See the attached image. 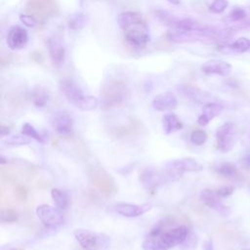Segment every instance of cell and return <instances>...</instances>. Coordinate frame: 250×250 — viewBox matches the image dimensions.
<instances>
[{
    "instance_id": "1",
    "label": "cell",
    "mask_w": 250,
    "mask_h": 250,
    "mask_svg": "<svg viewBox=\"0 0 250 250\" xmlns=\"http://www.w3.org/2000/svg\"><path fill=\"white\" fill-rule=\"evenodd\" d=\"M117 22L124 31L128 43L135 47H144L149 41L148 28L141 13L123 12L117 17Z\"/></svg>"
},
{
    "instance_id": "2",
    "label": "cell",
    "mask_w": 250,
    "mask_h": 250,
    "mask_svg": "<svg viewBox=\"0 0 250 250\" xmlns=\"http://www.w3.org/2000/svg\"><path fill=\"white\" fill-rule=\"evenodd\" d=\"M60 88L68 103L79 109L94 110L99 105V100L96 97L85 95L79 85L71 79L61 80Z\"/></svg>"
},
{
    "instance_id": "3",
    "label": "cell",
    "mask_w": 250,
    "mask_h": 250,
    "mask_svg": "<svg viewBox=\"0 0 250 250\" xmlns=\"http://www.w3.org/2000/svg\"><path fill=\"white\" fill-rule=\"evenodd\" d=\"M182 177V173L168 167L161 171H156L150 167H146L140 173V182L148 192H153L159 186L178 181Z\"/></svg>"
},
{
    "instance_id": "4",
    "label": "cell",
    "mask_w": 250,
    "mask_h": 250,
    "mask_svg": "<svg viewBox=\"0 0 250 250\" xmlns=\"http://www.w3.org/2000/svg\"><path fill=\"white\" fill-rule=\"evenodd\" d=\"M127 95V87L124 82L116 79L107 81L102 88V107L109 109L123 104Z\"/></svg>"
},
{
    "instance_id": "5",
    "label": "cell",
    "mask_w": 250,
    "mask_h": 250,
    "mask_svg": "<svg viewBox=\"0 0 250 250\" xmlns=\"http://www.w3.org/2000/svg\"><path fill=\"white\" fill-rule=\"evenodd\" d=\"M73 236L85 250H107L111 244L107 234L89 229H77L73 231Z\"/></svg>"
},
{
    "instance_id": "6",
    "label": "cell",
    "mask_w": 250,
    "mask_h": 250,
    "mask_svg": "<svg viewBox=\"0 0 250 250\" xmlns=\"http://www.w3.org/2000/svg\"><path fill=\"white\" fill-rule=\"evenodd\" d=\"M26 12L40 21H45L59 13V5L56 0H27Z\"/></svg>"
},
{
    "instance_id": "7",
    "label": "cell",
    "mask_w": 250,
    "mask_h": 250,
    "mask_svg": "<svg viewBox=\"0 0 250 250\" xmlns=\"http://www.w3.org/2000/svg\"><path fill=\"white\" fill-rule=\"evenodd\" d=\"M36 215L41 223L49 228L55 229L63 223V216L62 210L48 204H40L36 207Z\"/></svg>"
},
{
    "instance_id": "8",
    "label": "cell",
    "mask_w": 250,
    "mask_h": 250,
    "mask_svg": "<svg viewBox=\"0 0 250 250\" xmlns=\"http://www.w3.org/2000/svg\"><path fill=\"white\" fill-rule=\"evenodd\" d=\"M49 123L51 127L62 137H68L73 132V118L65 110L54 111L49 118Z\"/></svg>"
},
{
    "instance_id": "9",
    "label": "cell",
    "mask_w": 250,
    "mask_h": 250,
    "mask_svg": "<svg viewBox=\"0 0 250 250\" xmlns=\"http://www.w3.org/2000/svg\"><path fill=\"white\" fill-rule=\"evenodd\" d=\"M217 147L223 152L231 150L235 144V126L231 122H225L216 131Z\"/></svg>"
},
{
    "instance_id": "10",
    "label": "cell",
    "mask_w": 250,
    "mask_h": 250,
    "mask_svg": "<svg viewBox=\"0 0 250 250\" xmlns=\"http://www.w3.org/2000/svg\"><path fill=\"white\" fill-rule=\"evenodd\" d=\"M189 231L190 230L187 226L181 225L166 231H162L158 238L168 249H170L177 245H181L189 233Z\"/></svg>"
},
{
    "instance_id": "11",
    "label": "cell",
    "mask_w": 250,
    "mask_h": 250,
    "mask_svg": "<svg viewBox=\"0 0 250 250\" xmlns=\"http://www.w3.org/2000/svg\"><path fill=\"white\" fill-rule=\"evenodd\" d=\"M199 197L206 206L215 210L222 216L227 217L229 215V209L221 201V197L218 195L216 190L211 188H203L200 191Z\"/></svg>"
},
{
    "instance_id": "12",
    "label": "cell",
    "mask_w": 250,
    "mask_h": 250,
    "mask_svg": "<svg viewBox=\"0 0 250 250\" xmlns=\"http://www.w3.org/2000/svg\"><path fill=\"white\" fill-rule=\"evenodd\" d=\"M152 205L149 203L144 204H133V203H117L114 206V210L117 214L127 217V218H136L144 215L151 209Z\"/></svg>"
},
{
    "instance_id": "13",
    "label": "cell",
    "mask_w": 250,
    "mask_h": 250,
    "mask_svg": "<svg viewBox=\"0 0 250 250\" xmlns=\"http://www.w3.org/2000/svg\"><path fill=\"white\" fill-rule=\"evenodd\" d=\"M28 42V33L26 29L20 25L13 26L7 35V45L11 50H21Z\"/></svg>"
},
{
    "instance_id": "14",
    "label": "cell",
    "mask_w": 250,
    "mask_h": 250,
    "mask_svg": "<svg viewBox=\"0 0 250 250\" xmlns=\"http://www.w3.org/2000/svg\"><path fill=\"white\" fill-rule=\"evenodd\" d=\"M177 97L170 91L160 93L152 100V106L158 111H172L177 107Z\"/></svg>"
},
{
    "instance_id": "15",
    "label": "cell",
    "mask_w": 250,
    "mask_h": 250,
    "mask_svg": "<svg viewBox=\"0 0 250 250\" xmlns=\"http://www.w3.org/2000/svg\"><path fill=\"white\" fill-rule=\"evenodd\" d=\"M166 167L178 171L182 174L185 172H199L203 169L202 165L192 157H184L170 161Z\"/></svg>"
},
{
    "instance_id": "16",
    "label": "cell",
    "mask_w": 250,
    "mask_h": 250,
    "mask_svg": "<svg viewBox=\"0 0 250 250\" xmlns=\"http://www.w3.org/2000/svg\"><path fill=\"white\" fill-rule=\"evenodd\" d=\"M201 70L205 74H218L227 76L230 73L231 65L222 60H210L201 65Z\"/></svg>"
},
{
    "instance_id": "17",
    "label": "cell",
    "mask_w": 250,
    "mask_h": 250,
    "mask_svg": "<svg viewBox=\"0 0 250 250\" xmlns=\"http://www.w3.org/2000/svg\"><path fill=\"white\" fill-rule=\"evenodd\" d=\"M223 110V105L219 103L209 102L202 106L200 115L197 118V123L201 126H206L209 122L218 116Z\"/></svg>"
},
{
    "instance_id": "18",
    "label": "cell",
    "mask_w": 250,
    "mask_h": 250,
    "mask_svg": "<svg viewBox=\"0 0 250 250\" xmlns=\"http://www.w3.org/2000/svg\"><path fill=\"white\" fill-rule=\"evenodd\" d=\"M48 50L52 62L56 65H60L63 62L65 57V50L62 40L56 36L51 37L48 40Z\"/></svg>"
},
{
    "instance_id": "19",
    "label": "cell",
    "mask_w": 250,
    "mask_h": 250,
    "mask_svg": "<svg viewBox=\"0 0 250 250\" xmlns=\"http://www.w3.org/2000/svg\"><path fill=\"white\" fill-rule=\"evenodd\" d=\"M162 127L166 135H170L183 129L184 124L175 113H166L162 116Z\"/></svg>"
},
{
    "instance_id": "20",
    "label": "cell",
    "mask_w": 250,
    "mask_h": 250,
    "mask_svg": "<svg viewBox=\"0 0 250 250\" xmlns=\"http://www.w3.org/2000/svg\"><path fill=\"white\" fill-rule=\"evenodd\" d=\"M49 97L48 91L41 86H35L31 91L32 102L38 107H44L49 101Z\"/></svg>"
},
{
    "instance_id": "21",
    "label": "cell",
    "mask_w": 250,
    "mask_h": 250,
    "mask_svg": "<svg viewBox=\"0 0 250 250\" xmlns=\"http://www.w3.org/2000/svg\"><path fill=\"white\" fill-rule=\"evenodd\" d=\"M89 21L88 15L84 13H75L68 19V27L72 30H80L87 25Z\"/></svg>"
},
{
    "instance_id": "22",
    "label": "cell",
    "mask_w": 250,
    "mask_h": 250,
    "mask_svg": "<svg viewBox=\"0 0 250 250\" xmlns=\"http://www.w3.org/2000/svg\"><path fill=\"white\" fill-rule=\"evenodd\" d=\"M51 196L57 208H59L62 211L66 209L69 201L66 191L55 188L51 190Z\"/></svg>"
},
{
    "instance_id": "23",
    "label": "cell",
    "mask_w": 250,
    "mask_h": 250,
    "mask_svg": "<svg viewBox=\"0 0 250 250\" xmlns=\"http://www.w3.org/2000/svg\"><path fill=\"white\" fill-rule=\"evenodd\" d=\"M229 49L236 54H242L250 50V39L241 37L229 46Z\"/></svg>"
},
{
    "instance_id": "24",
    "label": "cell",
    "mask_w": 250,
    "mask_h": 250,
    "mask_svg": "<svg viewBox=\"0 0 250 250\" xmlns=\"http://www.w3.org/2000/svg\"><path fill=\"white\" fill-rule=\"evenodd\" d=\"M143 250H169L158 237L149 236L142 243Z\"/></svg>"
},
{
    "instance_id": "25",
    "label": "cell",
    "mask_w": 250,
    "mask_h": 250,
    "mask_svg": "<svg viewBox=\"0 0 250 250\" xmlns=\"http://www.w3.org/2000/svg\"><path fill=\"white\" fill-rule=\"evenodd\" d=\"M21 134L29 137L30 139H34L35 141L43 144L45 143V140H44V137L34 128L33 125H31L30 123L26 122L22 125L21 127Z\"/></svg>"
},
{
    "instance_id": "26",
    "label": "cell",
    "mask_w": 250,
    "mask_h": 250,
    "mask_svg": "<svg viewBox=\"0 0 250 250\" xmlns=\"http://www.w3.org/2000/svg\"><path fill=\"white\" fill-rule=\"evenodd\" d=\"M217 173L225 178H231L237 174V169L233 163L225 162L217 167Z\"/></svg>"
},
{
    "instance_id": "27",
    "label": "cell",
    "mask_w": 250,
    "mask_h": 250,
    "mask_svg": "<svg viewBox=\"0 0 250 250\" xmlns=\"http://www.w3.org/2000/svg\"><path fill=\"white\" fill-rule=\"evenodd\" d=\"M198 245V236L195 232L189 231L186 239L180 245L181 250H196Z\"/></svg>"
},
{
    "instance_id": "28",
    "label": "cell",
    "mask_w": 250,
    "mask_h": 250,
    "mask_svg": "<svg viewBox=\"0 0 250 250\" xmlns=\"http://www.w3.org/2000/svg\"><path fill=\"white\" fill-rule=\"evenodd\" d=\"M4 144L8 146H25L30 143V138L21 134V135H12L8 136L4 141Z\"/></svg>"
},
{
    "instance_id": "29",
    "label": "cell",
    "mask_w": 250,
    "mask_h": 250,
    "mask_svg": "<svg viewBox=\"0 0 250 250\" xmlns=\"http://www.w3.org/2000/svg\"><path fill=\"white\" fill-rule=\"evenodd\" d=\"M0 220L2 223H14L19 220V214L11 208H5L1 210Z\"/></svg>"
},
{
    "instance_id": "30",
    "label": "cell",
    "mask_w": 250,
    "mask_h": 250,
    "mask_svg": "<svg viewBox=\"0 0 250 250\" xmlns=\"http://www.w3.org/2000/svg\"><path fill=\"white\" fill-rule=\"evenodd\" d=\"M207 140V134L205 131L196 129L190 134V142L195 146H202Z\"/></svg>"
},
{
    "instance_id": "31",
    "label": "cell",
    "mask_w": 250,
    "mask_h": 250,
    "mask_svg": "<svg viewBox=\"0 0 250 250\" xmlns=\"http://www.w3.org/2000/svg\"><path fill=\"white\" fill-rule=\"evenodd\" d=\"M184 94L187 97H188L189 99H191L194 102H196V103H200L202 100H204L203 94L200 91H198V90H196L194 88H189V87L185 88L184 89Z\"/></svg>"
},
{
    "instance_id": "32",
    "label": "cell",
    "mask_w": 250,
    "mask_h": 250,
    "mask_svg": "<svg viewBox=\"0 0 250 250\" xmlns=\"http://www.w3.org/2000/svg\"><path fill=\"white\" fill-rule=\"evenodd\" d=\"M229 5L228 0H214L209 9L213 13H222Z\"/></svg>"
},
{
    "instance_id": "33",
    "label": "cell",
    "mask_w": 250,
    "mask_h": 250,
    "mask_svg": "<svg viewBox=\"0 0 250 250\" xmlns=\"http://www.w3.org/2000/svg\"><path fill=\"white\" fill-rule=\"evenodd\" d=\"M20 20H21V21L24 24V25H26V26H28V27H33V26H35L36 25V23H37V19L34 17V16H31V15H23V14H21V16H20Z\"/></svg>"
},
{
    "instance_id": "34",
    "label": "cell",
    "mask_w": 250,
    "mask_h": 250,
    "mask_svg": "<svg viewBox=\"0 0 250 250\" xmlns=\"http://www.w3.org/2000/svg\"><path fill=\"white\" fill-rule=\"evenodd\" d=\"M229 17L232 21H240L242 19H244L246 17V12L244 9L242 8H234L230 14H229Z\"/></svg>"
},
{
    "instance_id": "35",
    "label": "cell",
    "mask_w": 250,
    "mask_h": 250,
    "mask_svg": "<svg viewBox=\"0 0 250 250\" xmlns=\"http://www.w3.org/2000/svg\"><path fill=\"white\" fill-rule=\"evenodd\" d=\"M233 190H234V188L232 187H223V188H220L219 189H217L216 191L221 198H224V197H228L230 194H232Z\"/></svg>"
},
{
    "instance_id": "36",
    "label": "cell",
    "mask_w": 250,
    "mask_h": 250,
    "mask_svg": "<svg viewBox=\"0 0 250 250\" xmlns=\"http://www.w3.org/2000/svg\"><path fill=\"white\" fill-rule=\"evenodd\" d=\"M241 165L244 169L250 170V151L246 152L241 158Z\"/></svg>"
},
{
    "instance_id": "37",
    "label": "cell",
    "mask_w": 250,
    "mask_h": 250,
    "mask_svg": "<svg viewBox=\"0 0 250 250\" xmlns=\"http://www.w3.org/2000/svg\"><path fill=\"white\" fill-rule=\"evenodd\" d=\"M10 132H11V130H10V128L8 126H5V125H1L0 126V136H1V138L8 137Z\"/></svg>"
},
{
    "instance_id": "38",
    "label": "cell",
    "mask_w": 250,
    "mask_h": 250,
    "mask_svg": "<svg viewBox=\"0 0 250 250\" xmlns=\"http://www.w3.org/2000/svg\"><path fill=\"white\" fill-rule=\"evenodd\" d=\"M30 57L31 59L35 62H42L43 59H42V55L40 52H33L32 54H30Z\"/></svg>"
},
{
    "instance_id": "39",
    "label": "cell",
    "mask_w": 250,
    "mask_h": 250,
    "mask_svg": "<svg viewBox=\"0 0 250 250\" xmlns=\"http://www.w3.org/2000/svg\"><path fill=\"white\" fill-rule=\"evenodd\" d=\"M203 249H204V250H213V242H212L211 239L206 240V241L204 242Z\"/></svg>"
},
{
    "instance_id": "40",
    "label": "cell",
    "mask_w": 250,
    "mask_h": 250,
    "mask_svg": "<svg viewBox=\"0 0 250 250\" xmlns=\"http://www.w3.org/2000/svg\"><path fill=\"white\" fill-rule=\"evenodd\" d=\"M168 1L172 4H175V5H178L180 3V0H168Z\"/></svg>"
},
{
    "instance_id": "41",
    "label": "cell",
    "mask_w": 250,
    "mask_h": 250,
    "mask_svg": "<svg viewBox=\"0 0 250 250\" xmlns=\"http://www.w3.org/2000/svg\"><path fill=\"white\" fill-rule=\"evenodd\" d=\"M6 250H17L16 248H13V247H10V248H7Z\"/></svg>"
},
{
    "instance_id": "42",
    "label": "cell",
    "mask_w": 250,
    "mask_h": 250,
    "mask_svg": "<svg viewBox=\"0 0 250 250\" xmlns=\"http://www.w3.org/2000/svg\"><path fill=\"white\" fill-rule=\"evenodd\" d=\"M246 250H250V249H246Z\"/></svg>"
}]
</instances>
